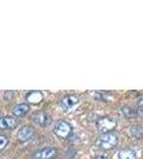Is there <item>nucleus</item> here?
Returning a JSON list of instances; mask_svg holds the SVG:
<instances>
[{"instance_id":"ddd939ff","label":"nucleus","mask_w":143,"mask_h":159,"mask_svg":"<svg viewBox=\"0 0 143 159\" xmlns=\"http://www.w3.org/2000/svg\"><path fill=\"white\" fill-rule=\"evenodd\" d=\"M130 134L136 138V139H142L143 138V127L140 125H135V126H131L130 128Z\"/></svg>"},{"instance_id":"0eeeda50","label":"nucleus","mask_w":143,"mask_h":159,"mask_svg":"<svg viewBox=\"0 0 143 159\" xmlns=\"http://www.w3.org/2000/svg\"><path fill=\"white\" fill-rule=\"evenodd\" d=\"M18 139L19 141H28L29 139H31L33 135V128L30 126H24L18 130Z\"/></svg>"},{"instance_id":"f8f14e48","label":"nucleus","mask_w":143,"mask_h":159,"mask_svg":"<svg viewBox=\"0 0 143 159\" xmlns=\"http://www.w3.org/2000/svg\"><path fill=\"white\" fill-rule=\"evenodd\" d=\"M119 159H136V152L131 148H124L119 152Z\"/></svg>"},{"instance_id":"9d476101","label":"nucleus","mask_w":143,"mask_h":159,"mask_svg":"<svg viewBox=\"0 0 143 159\" xmlns=\"http://www.w3.org/2000/svg\"><path fill=\"white\" fill-rule=\"evenodd\" d=\"M25 98H26V101L29 103L37 104L43 99V93L41 91H30V92H28Z\"/></svg>"},{"instance_id":"2eb2a0df","label":"nucleus","mask_w":143,"mask_h":159,"mask_svg":"<svg viewBox=\"0 0 143 159\" xmlns=\"http://www.w3.org/2000/svg\"><path fill=\"white\" fill-rule=\"evenodd\" d=\"M137 112L140 116H143V97L137 101Z\"/></svg>"},{"instance_id":"39448f33","label":"nucleus","mask_w":143,"mask_h":159,"mask_svg":"<svg viewBox=\"0 0 143 159\" xmlns=\"http://www.w3.org/2000/svg\"><path fill=\"white\" fill-rule=\"evenodd\" d=\"M79 103V97L76 95H67L64 96L63 98H62V101H61V108L64 109V110H68V109H72L74 105H76V104Z\"/></svg>"},{"instance_id":"20e7f679","label":"nucleus","mask_w":143,"mask_h":159,"mask_svg":"<svg viewBox=\"0 0 143 159\" xmlns=\"http://www.w3.org/2000/svg\"><path fill=\"white\" fill-rule=\"evenodd\" d=\"M57 156L56 148L53 147H46V148H41L32 153V159H53Z\"/></svg>"},{"instance_id":"f257e3e1","label":"nucleus","mask_w":143,"mask_h":159,"mask_svg":"<svg viewBox=\"0 0 143 159\" xmlns=\"http://www.w3.org/2000/svg\"><path fill=\"white\" fill-rule=\"evenodd\" d=\"M117 143H118V136L116 135L115 133H112V132L102 134L99 136V140H98V145L104 150L113 148Z\"/></svg>"},{"instance_id":"423d86ee","label":"nucleus","mask_w":143,"mask_h":159,"mask_svg":"<svg viewBox=\"0 0 143 159\" xmlns=\"http://www.w3.org/2000/svg\"><path fill=\"white\" fill-rule=\"evenodd\" d=\"M32 120H33V122H35L36 125H38V126H41V127H46V126H48V123H49V121H50L49 115L43 111L35 112V114L32 115Z\"/></svg>"},{"instance_id":"9b49d317","label":"nucleus","mask_w":143,"mask_h":159,"mask_svg":"<svg viewBox=\"0 0 143 159\" xmlns=\"http://www.w3.org/2000/svg\"><path fill=\"white\" fill-rule=\"evenodd\" d=\"M120 110H122L123 115H124L127 119H136V117L138 116L137 110L134 109L132 107H130V105H123Z\"/></svg>"},{"instance_id":"f3484780","label":"nucleus","mask_w":143,"mask_h":159,"mask_svg":"<svg viewBox=\"0 0 143 159\" xmlns=\"http://www.w3.org/2000/svg\"><path fill=\"white\" fill-rule=\"evenodd\" d=\"M95 159H107L106 157H104V156H99V157H97Z\"/></svg>"},{"instance_id":"f03ea898","label":"nucleus","mask_w":143,"mask_h":159,"mask_svg":"<svg viewBox=\"0 0 143 159\" xmlns=\"http://www.w3.org/2000/svg\"><path fill=\"white\" fill-rule=\"evenodd\" d=\"M117 126V121L111 117V116H104L97 121V127L98 130L104 134V133H110Z\"/></svg>"},{"instance_id":"4468645a","label":"nucleus","mask_w":143,"mask_h":159,"mask_svg":"<svg viewBox=\"0 0 143 159\" xmlns=\"http://www.w3.org/2000/svg\"><path fill=\"white\" fill-rule=\"evenodd\" d=\"M8 145V139L7 136L5 135H0V151H2L6 146Z\"/></svg>"},{"instance_id":"6e6552de","label":"nucleus","mask_w":143,"mask_h":159,"mask_svg":"<svg viewBox=\"0 0 143 159\" xmlns=\"http://www.w3.org/2000/svg\"><path fill=\"white\" fill-rule=\"evenodd\" d=\"M17 120L15 117H10V116H5V117H0V129H11V128L17 126Z\"/></svg>"},{"instance_id":"dca6fc26","label":"nucleus","mask_w":143,"mask_h":159,"mask_svg":"<svg viewBox=\"0 0 143 159\" xmlns=\"http://www.w3.org/2000/svg\"><path fill=\"white\" fill-rule=\"evenodd\" d=\"M15 91H5L4 92V99H6V101H10V99H12V98H15Z\"/></svg>"},{"instance_id":"7ed1b4c3","label":"nucleus","mask_w":143,"mask_h":159,"mask_svg":"<svg viewBox=\"0 0 143 159\" xmlns=\"http://www.w3.org/2000/svg\"><path fill=\"white\" fill-rule=\"evenodd\" d=\"M54 132L58 138L61 139H67L72 134V127L68 122H66L63 120L56 121L54 125Z\"/></svg>"},{"instance_id":"1a4fd4ad","label":"nucleus","mask_w":143,"mask_h":159,"mask_svg":"<svg viewBox=\"0 0 143 159\" xmlns=\"http://www.w3.org/2000/svg\"><path fill=\"white\" fill-rule=\"evenodd\" d=\"M29 111H30V105H28L26 103L18 104V105H16L12 109V114L15 116H24V115H26Z\"/></svg>"}]
</instances>
